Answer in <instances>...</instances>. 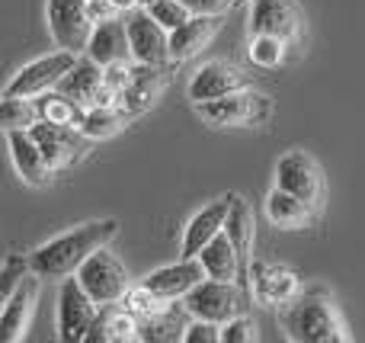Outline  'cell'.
<instances>
[{
    "label": "cell",
    "instance_id": "6da1fadb",
    "mask_svg": "<svg viewBox=\"0 0 365 343\" xmlns=\"http://www.w3.org/2000/svg\"><path fill=\"white\" fill-rule=\"evenodd\" d=\"M115 235H119V222H115V218H100V222L77 225V228L51 237L48 244L36 247L26 257L29 273H36L38 280H64V276H74L77 267H81L93 250L106 247Z\"/></svg>",
    "mask_w": 365,
    "mask_h": 343
},
{
    "label": "cell",
    "instance_id": "ab89813d",
    "mask_svg": "<svg viewBox=\"0 0 365 343\" xmlns=\"http://www.w3.org/2000/svg\"><path fill=\"white\" fill-rule=\"evenodd\" d=\"M148 4H154V0H138V6H148Z\"/></svg>",
    "mask_w": 365,
    "mask_h": 343
},
{
    "label": "cell",
    "instance_id": "d590c367",
    "mask_svg": "<svg viewBox=\"0 0 365 343\" xmlns=\"http://www.w3.org/2000/svg\"><path fill=\"white\" fill-rule=\"evenodd\" d=\"M128 81H132V64H106V68H103V83H106L113 93H122Z\"/></svg>",
    "mask_w": 365,
    "mask_h": 343
},
{
    "label": "cell",
    "instance_id": "7402d4cb",
    "mask_svg": "<svg viewBox=\"0 0 365 343\" xmlns=\"http://www.w3.org/2000/svg\"><path fill=\"white\" fill-rule=\"evenodd\" d=\"M195 260H199V267L205 270L208 280H221V282H240L244 286V270H240V260L237 254H234L231 241L225 237V231L221 235H215L212 241L205 244V247L195 254Z\"/></svg>",
    "mask_w": 365,
    "mask_h": 343
},
{
    "label": "cell",
    "instance_id": "1f68e13d",
    "mask_svg": "<svg viewBox=\"0 0 365 343\" xmlns=\"http://www.w3.org/2000/svg\"><path fill=\"white\" fill-rule=\"evenodd\" d=\"M148 10V16L154 19V23H160L167 32H173L177 26L186 23L192 13H189V6L182 4V0H154V4H148L145 6Z\"/></svg>",
    "mask_w": 365,
    "mask_h": 343
},
{
    "label": "cell",
    "instance_id": "603a6c76",
    "mask_svg": "<svg viewBox=\"0 0 365 343\" xmlns=\"http://www.w3.org/2000/svg\"><path fill=\"white\" fill-rule=\"evenodd\" d=\"M90 343H125L138 340V318L128 312L125 305L113 302V305H100L93 327L87 334Z\"/></svg>",
    "mask_w": 365,
    "mask_h": 343
},
{
    "label": "cell",
    "instance_id": "e575fe53",
    "mask_svg": "<svg viewBox=\"0 0 365 343\" xmlns=\"http://www.w3.org/2000/svg\"><path fill=\"white\" fill-rule=\"evenodd\" d=\"M221 340V324L215 321H202V318H192L182 331V343H218Z\"/></svg>",
    "mask_w": 365,
    "mask_h": 343
},
{
    "label": "cell",
    "instance_id": "f546056e",
    "mask_svg": "<svg viewBox=\"0 0 365 343\" xmlns=\"http://www.w3.org/2000/svg\"><path fill=\"white\" fill-rule=\"evenodd\" d=\"M38 122L32 96H0V132H29Z\"/></svg>",
    "mask_w": 365,
    "mask_h": 343
},
{
    "label": "cell",
    "instance_id": "7a4b0ae2",
    "mask_svg": "<svg viewBox=\"0 0 365 343\" xmlns=\"http://www.w3.org/2000/svg\"><path fill=\"white\" fill-rule=\"evenodd\" d=\"M282 324L289 340L298 343H349L346 324L340 318V308L334 305L324 286H308L285 305Z\"/></svg>",
    "mask_w": 365,
    "mask_h": 343
},
{
    "label": "cell",
    "instance_id": "52a82bcc",
    "mask_svg": "<svg viewBox=\"0 0 365 343\" xmlns=\"http://www.w3.org/2000/svg\"><path fill=\"white\" fill-rule=\"evenodd\" d=\"M276 186L292 196L304 199L308 205H314L317 212L324 209V199H327V180L324 170L311 154L304 151H285L276 164Z\"/></svg>",
    "mask_w": 365,
    "mask_h": 343
},
{
    "label": "cell",
    "instance_id": "3957f363",
    "mask_svg": "<svg viewBox=\"0 0 365 343\" xmlns=\"http://www.w3.org/2000/svg\"><path fill=\"white\" fill-rule=\"evenodd\" d=\"M195 113H199L202 122H208L215 128H247V126H259L263 119H269L272 100L266 93L240 87L234 93L218 96V100L195 103Z\"/></svg>",
    "mask_w": 365,
    "mask_h": 343
},
{
    "label": "cell",
    "instance_id": "ac0fdd59",
    "mask_svg": "<svg viewBox=\"0 0 365 343\" xmlns=\"http://www.w3.org/2000/svg\"><path fill=\"white\" fill-rule=\"evenodd\" d=\"M250 280H253V295L263 305H289L302 292L295 270L282 267V263H257Z\"/></svg>",
    "mask_w": 365,
    "mask_h": 343
},
{
    "label": "cell",
    "instance_id": "ba28073f",
    "mask_svg": "<svg viewBox=\"0 0 365 343\" xmlns=\"http://www.w3.org/2000/svg\"><path fill=\"white\" fill-rule=\"evenodd\" d=\"M96 314H100V305L83 292L77 276H64L58 289V337L68 343H83Z\"/></svg>",
    "mask_w": 365,
    "mask_h": 343
},
{
    "label": "cell",
    "instance_id": "484cf974",
    "mask_svg": "<svg viewBox=\"0 0 365 343\" xmlns=\"http://www.w3.org/2000/svg\"><path fill=\"white\" fill-rule=\"evenodd\" d=\"M266 215H269V222L276 225V228L298 231V228H308V225L314 222L317 209L308 205L304 199L292 196V193H285L276 186V190H269V196H266Z\"/></svg>",
    "mask_w": 365,
    "mask_h": 343
},
{
    "label": "cell",
    "instance_id": "f35d334b",
    "mask_svg": "<svg viewBox=\"0 0 365 343\" xmlns=\"http://www.w3.org/2000/svg\"><path fill=\"white\" fill-rule=\"evenodd\" d=\"M115 4V10L119 13H128V10H135V6H138V0H113Z\"/></svg>",
    "mask_w": 365,
    "mask_h": 343
},
{
    "label": "cell",
    "instance_id": "8fae6325",
    "mask_svg": "<svg viewBox=\"0 0 365 343\" xmlns=\"http://www.w3.org/2000/svg\"><path fill=\"white\" fill-rule=\"evenodd\" d=\"M125 16V32H128V48H132L135 64H151V68H164L170 61V48H167V36L170 32L160 23L148 16L145 6L122 13Z\"/></svg>",
    "mask_w": 365,
    "mask_h": 343
},
{
    "label": "cell",
    "instance_id": "9a60e30c",
    "mask_svg": "<svg viewBox=\"0 0 365 343\" xmlns=\"http://www.w3.org/2000/svg\"><path fill=\"white\" fill-rule=\"evenodd\" d=\"M38 299V276L36 273H26L19 280L16 292L10 295V302L4 305L0 312V343H16L23 340L26 327H29V314L36 308Z\"/></svg>",
    "mask_w": 365,
    "mask_h": 343
},
{
    "label": "cell",
    "instance_id": "4fadbf2b",
    "mask_svg": "<svg viewBox=\"0 0 365 343\" xmlns=\"http://www.w3.org/2000/svg\"><path fill=\"white\" fill-rule=\"evenodd\" d=\"M202 280H205V270L199 267V260H195V257H182L180 263L160 267V270H154L151 276H145L141 286H145L151 295H158L160 302H177L192 286H199Z\"/></svg>",
    "mask_w": 365,
    "mask_h": 343
},
{
    "label": "cell",
    "instance_id": "7c38bea8",
    "mask_svg": "<svg viewBox=\"0 0 365 343\" xmlns=\"http://www.w3.org/2000/svg\"><path fill=\"white\" fill-rule=\"evenodd\" d=\"M74 58L77 55H71V51H64V48H58L55 55L36 58V61H29L26 68H19L16 74H13L4 96H38V93H45V90H55L58 81H61V77L68 74V68L74 64Z\"/></svg>",
    "mask_w": 365,
    "mask_h": 343
},
{
    "label": "cell",
    "instance_id": "5bb4252c",
    "mask_svg": "<svg viewBox=\"0 0 365 343\" xmlns=\"http://www.w3.org/2000/svg\"><path fill=\"white\" fill-rule=\"evenodd\" d=\"M87 58H93L96 64H132V48H128V32H125V16L103 19L93 26L87 42Z\"/></svg>",
    "mask_w": 365,
    "mask_h": 343
},
{
    "label": "cell",
    "instance_id": "277c9868",
    "mask_svg": "<svg viewBox=\"0 0 365 343\" xmlns=\"http://www.w3.org/2000/svg\"><path fill=\"white\" fill-rule=\"evenodd\" d=\"M77 282L83 286V292L96 302V305H113L122 302V295L128 292V270L113 250L100 247L77 267Z\"/></svg>",
    "mask_w": 365,
    "mask_h": 343
},
{
    "label": "cell",
    "instance_id": "9c48e42d",
    "mask_svg": "<svg viewBox=\"0 0 365 343\" xmlns=\"http://www.w3.org/2000/svg\"><path fill=\"white\" fill-rule=\"evenodd\" d=\"M45 13H48V29L58 48L71 51V55H83L90 32H93L87 0H48Z\"/></svg>",
    "mask_w": 365,
    "mask_h": 343
},
{
    "label": "cell",
    "instance_id": "f1b7e54d",
    "mask_svg": "<svg viewBox=\"0 0 365 343\" xmlns=\"http://www.w3.org/2000/svg\"><path fill=\"white\" fill-rule=\"evenodd\" d=\"M36 100V109H38V119L42 122H55V126H81L83 113L87 109L81 106V103H74L71 96H64L61 90H45V93L32 96Z\"/></svg>",
    "mask_w": 365,
    "mask_h": 343
},
{
    "label": "cell",
    "instance_id": "cb8c5ba5",
    "mask_svg": "<svg viewBox=\"0 0 365 343\" xmlns=\"http://www.w3.org/2000/svg\"><path fill=\"white\" fill-rule=\"evenodd\" d=\"M225 215H227V196L218 199V203H208L205 209H199L192 218H189L186 231H182V257H195L215 235H221L225 228Z\"/></svg>",
    "mask_w": 365,
    "mask_h": 343
},
{
    "label": "cell",
    "instance_id": "44dd1931",
    "mask_svg": "<svg viewBox=\"0 0 365 343\" xmlns=\"http://www.w3.org/2000/svg\"><path fill=\"white\" fill-rule=\"evenodd\" d=\"M6 148H10V158L16 173L26 180L29 186H45L51 177V167L45 164L42 151H38L36 138L29 132H6Z\"/></svg>",
    "mask_w": 365,
    "mask_h": 343
},
{
    "label": "cell",
    "instance_id": "ffe728a7",
    "mask_svg": "<svg viewBox=\"0 0 365 343\" xmlns=\"http://www.w3.org/2000/svg\"><path fill=\"white\" fill-rule=\"evenodd\" d=\"M160 71L164 68H151V64L132 68V81H128L125 90L119 93V106L128 113V119H135V116L148 113V109L154 106L160 87H164V74H160Z\"/></svg>",
    "mask_w": 365,
    "mask_h": 343
},
{
    "label": "cell",
    "instance_id": "e0dca14e",
    "mask_svg": "<svg viewBox=\"0 0 365 343\" xmlns=\"http://www.w3.org/2000/svg\"><path fill=\"white\" fill-rule=\"evenodd\" d=\"M225 237L231 241L234 254L240 260L244 276L250 273L253 260V237H257V222H253V209L244 196H227V215H225Z\"/></svg>",
    "mask_w": 365,
    "mask_h": 343
},
{
    "label": "cell",
    "instance_id": "8d00e7d4",
    "mask_svg": "<svg viewBox=\"0 0 365 343\" xmlns=\"http://www.w3.org/2000/svg\"><path fill=\"white\" fill-rule=\"evenodd\" d=\"M189 6V13H208V16H225L231 6H237V0H182Z\"/></svg>",
    "mask_w": 365,
    "mask_h": 343
},
{
    "label": "cell",
    "instance_id": "4316f807",
    "mask_svg": "<svg viewBox=\"0 0 365 343\" xmlns=\"http://www.w3.org/2000/svg\"><path fill=\"white\" fill-rule=\"evenodd\" d=\"M100 83H103V64H96L93 58H87V55H77L74 64L68 68V74L58 81V90L87 109Z\"/></svg>",
    "mask_w": 365,
    "mask_h": 343
},
{
    "label": "cell",
    "instance_id": "5b68a950",
    "mask_svg": "<svg viewBox=\"0 0 365 343\" xmlns=\"http://www.w3.org/2000/svg\"><path fill=\"white\" fill-rule=\"evenodd\" d=\"M189 318H202V321H215L225 324L227 318L247 312V292L240 289V282H221V280H202L199 286H192L182 295Z\"/></svg>",
    "mask_w": 365,
    "mask_h": 343
},
{
    "label": "cell",
    "instance_id": "74e56055",
    "mask_svg": "<svg viewBox=\"0 0 365 343\" xmlns=\"http://www.w3.org/2000/svg\"><path fill=\"white\" fill-rule=\"evenodd\" d=\"M87 10H90V19H93V26L103 23V19L119 16V10H115L113 0H87Z\"/></svg>",
    "mask_w": 365,
    "mask_h": 343
},
{
    "label": "cell",
    "instance_id": "d6a6232c",
    "mask_svg": "<svg viewBox=\"0 0 365 343\" xmlns=\"http://www.w3.org/2000/svg\"><path fill=\"white\" fill-rule=\"evenodd\" d=\"M259 327L257 321L250 318V314H234V318H227L225 324H221V343H257L259 340Z\"/></svg>",
    "mask_w": 365,
    "mask_h": 343
},
{
    "label": "cell",
    "instance_id": "60d3db41",
    "mask_svg": "<svg viewBox=\"0 0 365 343\" xmlns=\"http://www.w3.org/2000/svg\"><path fill=\"white\" fill-rule=\"evenodd\" d=\"M237 4H244V0H237Z\"/></svg>",
    "mask_w": 365,
    "mask_h": 343
},
{
    "label": "cell",
    "instance_id": "d4e9b609",
    "mask_svg": "<svg viewBox=\"0 0 365 343\" xmlns=\"http://www.w3.org/2000/svg\"><path fill=\"white\" fill-rule=\"evenodd\" d=\"M189 312L182 305V299L167 302L160 312H154L151 318L138 321V340H154V343H173L182 340V331L189 324Z\"/></svg>",
    "mask_w": 365,
    "mask_h": 343
},
{
    "label": "cell",
    "instance_id": "30bf717a",
    "mask_svg": "<svg viewBox=\"0 0 365 343\" xmlns=\"http://www.w3.org/2000/svg\"><path fill=\"white\" fill-rule=\"evenodd\" d=\"M250 32L276 36L285 45H302L304 16L295 0H250Z\"/></svg>",
    "mask_w": 365,
    "mask_h": 343
},
{
    "label": "cell",
    "instance_id": "4dcf8cb0",
    "mask_svg": "<svg viewBox=\"0 0 365 343\" xmlns=\"http://www.w3.org/2000/svg\"><path fill=\"white\" fill-rule=\"evenodd\" d=\"M285 51H289V45H285L282 39L263 36V32H250V48H247V55H250V61L257 64V68H276V64H282Z\"/></svg>",
    "mask_w": 365,
    "mask_h": 343
},
{
    "label": "cell",
    "instance_id": "836d02e7",
    "mask_svg": "<svg viewBox=\"0 0 365 343\" xmlns=\"http://www.w3.org/2000/svg\"><path fill=\"white\" fill-rule=\"evenodd\" d=\"M29 273V263H26V257H10V260H4V267H0V312H4V305L10 302V295L16 292L19 280Z\"/></svg>",
    "mask_w": 365,
    "mask_h": 343
},
{
    "label": "cell",
    "instance_id": "83f0119b",
    "mask_svg": "<svg viewBox=\"0 0 365 343\" xmlns=\"http://www.w3.org/2000/svg\"><path fill=\"white\" fill-rule=\"evenodd\" d=\"M125 126H128V113L115 103V106H90L77 128H81L90 141H106V138H113V135H119Z\"/></svg>",
    "mask_w": 365,
    "mask_h": 343
},
{
    "label": "cell",
    "instance_id": "2e32d148",
    "mask_svg": "<svg viewBox=\"0 0 365 343\" xmlns=\"http://www.w3.org/2000/svg\"><path fill=\"white\" fill-rule=\"evenodd\" d=\"M247 87V77L240 74V68H234L231 61H208L189 81V100L202 103V100H218L225 93Z\"/></svg>",
    "mask_w": 365,
    "mask_h": 343
},
{
    "label": "cell",
    "instance_id": "8992f818",
    "mask_svg": "<svg viewBox=\"0 0 365 343\" xmlns=\"http://www.w3.org/2000/svg\"><path fill=\"white\" fill-rule=\"evenodd\" d=\"M29 135L36 138L38 151H42L45 164L55 170H68V167L81 164L90 151H93V141L74 126H55V122H42L29 128Z\"/></svg>",
    "mask_w": 365,
    "mask_h": 343
},
{
    "label": "cell",
    "instance_id": "d6986e66",
    "mask_svg": "<svg viewBox=\"0 0 365 343\" xmlns=\"http://www.w3.org/2000/svg\"><path fill=\"white\" fill-rule=\"evenodd\" d=\"M221 29V16H208V13H192L182 26L167 36V48H170V61H189L192 55H199L208 42L215 39V32Z\"/></svg>",
    "mask_w": 365,
    "mask_h": 343
}]
</instances>
